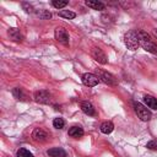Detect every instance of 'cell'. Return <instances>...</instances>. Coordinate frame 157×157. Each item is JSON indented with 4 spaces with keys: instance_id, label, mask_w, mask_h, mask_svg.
Returning a JSON list of instances; mask_svg holds the SVG:
<instances>
[{
    "instance_id": "cell-1",
    "label": "cell",
    "mask_w": 157,
    "mask_h": 157,
    "mask_svg": "<svg viewBox=\"0 0 157 157\" xmlns=\"http://www.w3.org/2000/svg\"><path fill=\"white\" fill-rule=\"evenodd\" d=\"M124 43L130 50H136L140 47V42L137 38L136 31H129L124 34Z\"/></svg>"
},
{
    "instance_id": "cell-2",
    "label": "cell",
    "mask_w": 157,
    "mask_h": 157,
    "mask_svg": "<svg viewBox=\"0 0 157 157\" xmlns=\"http://www.w3.org/2000/svg\"><path fill=\"white\" fill-rule=\"evenodd\" d=\"M132 105H134V110H135V113H136V115L142 120V121H148L150 119H151V112L144 105V104H141V103H139V102H134L132 103Z\"/></svg>"
},
{
    "instance_id": "cell-3",
    "label": "cell",
    "mask_w": 157,
    "mask_h": 157,
    "mask_svg": "<svg viewBox=\"0 0 157 157\" xmlns=\"http://www.w3.org/2000/svg\"><path fill=\"white\" fill-rule=\"evenodd\" d=\"M97 74H98L99 81L104 82L105 85H109V86H117L118 85V81H117L115 76L112 75L110 72H107V71H103V70H98Z\"/></svg>"
},
{
    "instance_id": "cell-4",
    "label": "cell",
    "mask_w": 157,
    "mask_h": 157,
    "mask_svg": "<svg viewBox=\"0 0 157 157\" xmlns=\"http://www.w3.org/2000/svg\"><path fill=\"white\" fill-rule=\"evenodd\" d=\"M81 80H82V83H83L85 86H87V87H94V86H97L98 82H99L98 76H96L94 74H91V72L83 74L82 77H81Z\"/></svg>"
},
{
    "instance_id": "cell-5",
    "label": "cell",
    "mask_w": 157,
    "mask_h": 157,
    "mask_svg": "<svg viewBox=\"0 0 157 157\" xmlns=\"http://www.w3.org/2000/svg\"><path fill=\"white\" fill-rule=\"evenodd\" d=\"M34 101L42 104H48L50 102V93L45 90H40V91H36L34 96H33Z\"/></svg>"
},
{
    "instance_id": "cell-6",
    "label": "cell",
    "mask_w": 157,
    "mask_h": 157,
    "mask_svg": "<svg viewBox=\"0 0 157 157\" xmlns=\"http://www.w3.org/2000/svg\"><path fill=\"white\" fill-rule=\"evenodd\" d=\"M54 37L55 39L59 42V43H63V44H67L69 43V34L66 32L65 28L63 27H56L55 31H54Z\"/></svg>"
},
{
    "instance_id": "cell-7",
    "label": "cell",
    "mask_w": 157,
    "mask_h": 157,
    "mask_svg": "<svg viewBox=\"0 0 157 157\" xmlns=\"http://www.w3.org/2000/svg\"><path fill=\"white\" fill-rule=\"evenodd\" d=\"M92 58L97 61V63H99V64H107V61H108V59H107V55L103 53V50L101 49V48H93L92 49Z\"/></svg>"
},
{
    "instance_id": "cell-8",
    "label": "cell",
    "mask_w": 157,
    "mask_h": 157,
    "mask_svg": "<svg viewBox=\"0 0 157 157\" xmlns=\"http://www.w3.org/2000/svg\"><path fill=\"white\" fill-rule=\"evenodd\" d=\"M32 139L37 142H45L48 140V134L42 128H36L32 132Z\"/></svg>"
},
{
    "instance_id": "cell-9",
    "label": "cell",
    "mask_w": 157,
    "mask_h": 157,
    "mask_svg": "<svg viewBox=\"0 0 157 157\" xmlns=\"http://www.w3.org/2000/svg\"><path fill=\"white\" fill-rule=\"evenodd\" d=\"M80 107H81V110H82L85 114H87V115H94V114H96L94 107H93V105H92L90 102H87V101L81 102Z\"/></svg>"
},
{
    "instance_id": "cell-10",
    "label": "cell",
    "mask_w": 157,
    "mask_h": 157,
    "mask_svg": "<svg viewBox=\"0 0 157 157\" xmlns=\"http://www.w3.org/2000/svg\"><path fill=\"white\" fill-rule=\"evenodd\" d=\"M7 34H9V37L12 40H15V42H22V36H21V32H20L18 28H13V27L12 28H9Z\"/></svg>"
},
{
    "instance_id": "cell-11",
    "label": "cell",
    "mask_w": 157,
    "mask_h": 157,
    "mask_svg": "<svg viewBox=\"0 0 157 157\" xmlns=\"http://www.w3.org/2000/svg\"><path fill=\"white\" fill-rule=\"evenodd\" d=\"M48 156L50 157H66V152L61 147H53L47 151Z\"/></svg>"
},
{
    "instance_id": "cell-12",
    "label": "cell",
    "mask_w": 157,
    "mask_h": 157,
    "mask_svg": "<svg viewBox=\"0 0 157 157\" xmlns=\"http://www.w3.org/2000/svg\"><path fill=\"white\" fill-rule=\"evenodd\" d=\"M86 5L93 10H98V11H102L105 9V5L101 1H97V0H87L86 1Z\"/></svg>"
},
{
    "instance_id": "cell-13",
    "label": "cell",
    "mask_w": 157,
    "mask_h": 157,
    "mask_svg": "<svg viewBox=\"0 0 157 157\" xmlns=\"http://www.w3.org/2000/svg\"><path fill=\"white\" fill-rule=\"evenodd\" d=\"M67 134H69V136H71V137L78 139V137H81V136L83 135V129H82L81 126H71V128L69 129Z\"/></svg>"
},
{
    "instance_id": "cell-14",
    "label": "cell",
    "mask_w": 157,
    "mask_h": 157,
    "mask_svg": "<svg viewBox=\"0 0 157 157\" xmlns=\"http://www.w3.org/2000/svg\"><path fill=\"white\" fill-rule=\"evenodd\" d=\"M140 45H141L145 50H147V52H150V53H153V54H157V45H156L152 40L142 42V43H140Z\"/></svg>"
},
{
    "instance_id": "cell-15",
    "label": "cell",
    "mask_w": 157,
    "mask_h": 157,
    "mask_svg": "<svg viewBox=\"0 0 157 157\" xmlns=\"http://www.w3.org/2000/svg\"><path fill=\"white\" fill-rule=\"evenodd\" d=\"M144 103H145L148 108H152V109H156V110H157V98L146 94V96H144Z\"/></svg>"
},
{
    "instance_id": "cell-16",
    "label": "cell",
    "mask_w": 157,
    "mask_h": 157,
    "mask_svg": "<svg viewBox=\"0 0 157 157\" xmlns=\"http://www.w3.org/2000/svg\"><path fill=\"white\" fill-rule=\"evenodd\" d=\"M99 129H101V131L103 134H110L114 130V125H113L112 121H104V123L101 124V128Z\"/></svg>"
},
{
    "instance_id": "cell-17",
    "label": "cell",
    "mask_w": 157,
    "mask_h": 157,
    "mask_svg": "<svg viewBox=\"0 0 157 157\" xmlns=\"http://www.w3.org/2000/svg\"><path fill=\"white\" fill-rule=\"evenodd\" d=\"M58 15L60 17H64V18H67V20H72L76 17V13L72 12V11H69V10H61L58 12Z\"/></svg>"
},
{
    "instance_id": "cell-18",
    "label": "cell",
    "mask_w": 157,
    "mask_h": 157,
    "mask_svg": "<svg viewBox=\"0 0 157 157\" xmlns=\"http://www.w3.org/2000/svg\"><path fill=\"white\" fill-rule=\"evenodd\" d=\"M11 92H12V96H13L16 99H21V101H22V99H25V97H26V96L23 94L22 90H21V88H18V87H15Z\"/></svg>"
},
{
    "instance_id": "cell-19",
    "label": "cell",
    "mask_w": 157,
    "mask_h": 157,
    "mask_svg": "<svg viewBox=\"0 0 157 157\" xmlns=\"http://www.w3.org/2000/svg\"><path fill=\"white\" fill-rule=\"evenodd\" d=\"M37 16L40 17L42 20H49L52 17V13L48 10H39V11H37Z\"/></svg>"
},
{
    "instance_id": "cell-20",
    "label": "cell",
    "mask_w": 157,
    "mask_h": 157,
    "mask_svg": "<svg viewBox=\"0 0 157 157\" xmlns=\"http://www.w3.org/2000/svg\"><path fill=\"white\" fill-rule=\"evenodd\" d=\"M53 126H54L55 129H63V128L65 126L64 119H63V118H55V119L53 120Z\"/></svg>"
},
{
    "instance_id": "cell-21",
    "label": "cell",
    "mask_w": 157,
    "mask_h": 157,
    "mask_svg": "<svg viewBox=\"0 0 157 157\" xmlns=\"http://www.w3.org/2000/svg\"><path fill=\"white\" fill-rule=\"evenodd\" d=\"M17 157H34L28 150H26V148H20L18 151H17Z\"/></svg>"
},
{
    "instance_id": "cell-22",
    "label": "cell",
    "mask_w": 157,
    "mask_h": 157,
    "mask_svg": "<svg viewBox=\"0 0 157 157\" xmlns=\"http://www.w3.org/2000/svg\"><path fill=\"white\" fill-rule=\"evenodd\" d=\"M52 5L55 7V9H63L67 5V1H61V0H54L52 1Z\"/></svg>"
},
{
    "instance_id": "cell-23",
    "label": "cell",
    "mask_w": 157,
    "mask_h": 157,
    "mask_svg": "<svg viewBox=\"0 0 157 157\" xmlns=\"http://www.w3.org/2000/svg\"><path fill=\"white\" fill-rule=\"evenodd\" d=\"M146 147L150 148V150H157V140H152V141L147 142Z\"/></svg>"
},
{
    "instance_id": "cell-24",
    "label": "cell",
    "mask_w": 157,
    "mask_h": 157,
    "mask_svg": "<svg viewBox=\"0 0 157 157\" xmlns=\"http://www.w3.org/2000/svg\"><path fill=\"white\" fill-rule=\"evenodd\" d=\"M22 9H23L26 12H32V11H33L32 5L28 4V2H22Z\"/></svg>"
},
{
    "instance_id": "cell-25",
    "label": "cell",
    "mask_w": 157,
    "mask_h": 157,
    "mask_svg": "<svg viewBox=\"0 0 157 157\" xmlns=\"http://www.w3.org/2000/svg\"><path fill=\"white\" fill-rule=\"evenodd\" d=\"M153 33H155V34H156V37H157V28H156V29L153 31Z\"/></svg>"
}]
</instances>
